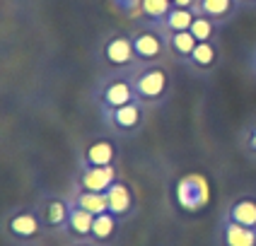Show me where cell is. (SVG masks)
Wrapping results in <instances>:
<instances>
[{"mask_svg":"<svg viewBox=\"0 0 256 246\" xmlns=\"http://www.w3.org/2000/svg\"><path fill=\"white\" fill-rule=\"evenodd\" d=\"M242 5H252V7H256V0H240Z\"/></svg>","mask_w":256,"mask_h":246,"instance_id":"4316f807","label":"cell"},{"mask_svg":"<svg viewBox=\"0 0 256 246\" xmlns=\"http://www.w3.org/2000/svg\"><path fill=\"white\" fill-rule=\"evenodd\" d=\"M130 41H133V51H136V58L140 65H148V63H162V58L170 53L167 48V34L162 27H145L136 29L130 34Z\"/></svg>","mask_w":256,"mask_h":246,"instance_id":"277c9868","label":"cell"},{"mask_svg":"<svg viewBox=\"0 0 256 246\" xmlns=\"http://www.w3.org/2000/svg\"><path fill=\"white\" fill-rule=\"evenodd\" d=\"M218 63H220L218 41H200L198 46L194 48L191 58L186 60V65L194 72H198V75H210V72L218 68Z\"/></svg>","mask_w":256,"mask_h":246,"instance_id":"4fadbf2b","label":"cell"},{"mask_svg":"<svg viewBox=\"0 0 256 246\" xmlns=\"http://www.w3.org/2000/svg\"><path fill=\"white\" fill-rule=\"evenodd\" d=\"M106 210L118 220L133 217V213H136V193H133L130 184L121 181V179L114 181V186L106 191Z\"/></svg>","mask_w":256,"mask_h":246,"instance_id":"30bf717a","label":"cell"},{"mask_svg":"<svg viewBox=\"0 0 256 246\" xmlns=\"http://www.w3.org/2000/svg\"><path fill=\"white\" fill-rule=\"evenodd\" d=\"M148 114V106L142 101H130L126 106H118L112 111H102V118L109 128L118 135H133L142 128V121Z\"/></svg>","mask_w":256,"mask_h":246,"instance_id":"52a82bcc","label":"cell"},{"mask_svg":"<svg viewBox=\"0 0 256 246\" xmlns=\"http://www.w3.org/2000/svg\"><path fill=\"white\" fill-rule=\"evenodd\" d=\"M218 246H256V230L222 217L218 227Z\"/></svg>","mask_w":256,"mask_h":246,"instance_id":"7c38bea8","label":"cell"},{"mask_svg":"<svg viewBox=\"0 0 256 246\" xmlns=\"http://www.w3.org/2000/svg\"><path fill=\"white\" fill-rule=\"evenodd\" d=\"M242 147L252 159H256V121H252L242 133Z\"/></svg>","mask_w":256,"mask_h":246,"instance_id":"cb8c5ba5","label":"cell"},{"mask_svg":"<svg viewBox=\"0 0 256 246\" xmlns=\"http://www.w3.org/2000/svg\"><path fill=\"white\" fill-rule=\"evenodd\" d=\"M164 34H167V48H170V53L176 60L186 63L191 58V53H194V48L198 46L196 36L191 31H164Z\"/></svg>","mask_w":256,"mask_h":246,"instance_id":"d6986e66","label":"cell"},{"mask_svg":"<svg viewBox=\"0 0 256 246\" xmlns=\"http://www.w3.org/2000/svg\"><path fill=\"white\" fill-rule=\"evenodd\" d=\"M196 19V7H172L167 19L162 22L164 31H188Z\"/></svg>","mask_w":256,"mask_h":246,"instance_id":"44dd1931","label":"cell"},{"mask_svg":"<svg viewBox=\"0 0 256 246\" xmlns=\"http://www.w3.org/2000/svg\"><path fill=\"white\" fill-rule=\"evenodd\" d=\"M97 101H100V111H112V109H118V106H126L130 101H138L130 70H112L109 72L100 82Z\"/></svg>","mask_w":256,"mask_h":246,"instance_id":"7a4b0ae2","label":"cell"},{"mask_svg":"<svg viewBox=\"0 0 256 246\" xmlns=\"http://www.w3.org/2000/svg\"><path fill=\"white\" fill-rule=\"evenodd\" d=\"M136 97L145 106H160L164 104L172 92V75L164 63H148L130 70Z\"/></svg>","mask_w":256,"mask_h":246,"instance_id":"6da1fadb","label":"cell"},{"mask_svg":"<svg viewBox=\"0 0 256 246\" xmlns=\"http://www.w3.org/2000/svg\"><path fill=\"white\" fill-rule=\"evenodd\" d=\"M114 181H118L116 164H109V167H82L75 186L85 188V191H94V193H106L109 188L114 186Z\"/></svg>","mask_w":256,"mask_h":246,"instance_id":"9c48e42d","label":"cell"},{"mask_svg":"<svg viewBox=\"0 0 256 246\" xmlns=\"http://www.w3.org/2000/svg\"><path fill=\"white\" fill-rule=\"evenodd\" d=\"M70 203V201H68ZM92 225H94V215L87 213L82 208L70 205V217H68V227L63 234L70 237V242H92Z\"/></svg>","mask_w":256,"mask_h":246,"instance_id":"9a60e30c","label":"cell"},{"mask_svg":"<svg viewBox=\"0 0 256 246\" xmlns=\"http://www.w3.org/2000/svg\"><path fill=\"white\" fill-rule=\"evenodd\" d=\"M102 60L112 70H136L140 63L133 51L130 34H112L102 43Z\"/></svg>","mask_w":256,"mask_h":246,"instance_id":"5b68a950","label":"cell"},{"mask_svg":"<svg viewBox=\"0 0 256 246\" xmlns=\"http://www.w3.org/2000/svg\"><path fill=\"white\" fill-rule=\"evenodd\" d=\"M172 7V0H140V19L150 27H162Z\"/></svg>","mask_w":256,"mask_h":246,"instance_id":"ffe728a7","label":"cell"},{"mask_svg":"<svg viewBox=\"0 0 256 246\" xmlns=\"http://www.w3.org/2000/svg\"><path fill=\"white\" fill-rule=\"evenodd\" d=\"M240 0H196V12L210 17L213 22H218L220 27L230 22L237 10H240Z\"/></svg>","mask_w":256,"mask_h":246,"instance_id":"5bb4252c","label":"cell"},{"mask_svg":"<svg viewBox=\"0 0 256 246\" xmlns=\"http://www.w3.org/2000/svg\"><path fill=\"white\" fill-rule=\"evenodd\" d=\"M118 225H121V220L112 215L109 210L97 215L94 225H92V242L97 246H109L116 239V234H118Z\"/></svg>","mask_w":256,"mask_h":246,"instance_id":"e0dca14e","label":"cell"},{"mask_svg":"<svg viewBox=\"0 0 256 246\" xmlns=\"http://www.w3.org/2000/svg\"><path fill=\"white\" fill-rule=\"evenodd\" d=\"M112 5L128 19L140 17V0H112Z\"/></svg>","mask_w":256,"mask_h":246,"instance_id":"603a6c76","label":"cell"},{"mask_svg":"<svg viewBox=\"0 0 256 246\" xmlns=\"http://www.w3.org/2000/svg\"><path fill=\"white\" fill-rule=\"evenodd\" d=\"M5 232L17 239V242H39V237H42L44 232V222L42 217H39V210L36 208H20V210H14L8 215L5 220Z\"/></svg>","mask_w":256,"mask_h":246,"instance_id":"8992f818","label":"cell"},{"mask_svg":"<svg viewBox=\"0 0 256 246\" xmlns=\"http://www.w3.org/2000/svg\"><path fill=\"white\" fill-rule=\"evenodd\" d=\"M68 201L75 208H82L87 213H92L94 217L106 213V193H94V191H85V188L75 186V191L70 193Z\"/></svg>","mask_w":256,"mask_h":246,"instance_id":"ac0fdd59","label":"cell"},{"mask_svg":"<svg viewBox=\"0 0 256 246\" xmlns=\"http://www.w3.org/2000/svg\"><path fill=\"white\" fill-rule=\"evenodd\" d=\"M118 147L112 138H97L85 147L82 152V167H109L116 164Z\"/></svg>","mask_w":256,"mask_h":246,"instance_id":"8fae6325","label":"cell"},{"mask_svg":"<svg viewBox=\"0 0 256 246\" xmlns=\"http://www.w3.org/2000/svg\"><path fill=\"white\" fill-rule=\"evenodd\" d=\"M36 210H39V217H42L46 232H66L68 217H70V203H68V198L46 196L36 205Z\"/></svg>","mask_w":256,"mask_h":246,"instance_id":"ba28073f","label":"cell"},{"mask_svg":"<svg viewBox=\"0 0 256 246\" xmlns=\"http://www.w3.org/2000/svg\"><path fill=\"white\" fill-rule=\"evenodd\" d=\"M194 36H196V41H218V31H220V24L213 22L210 17H206V14H198L196 12V19H194V24L188 29Z\"/></svg>","mask_w":256,"mask_h":246,"instance_id":"7402d4cb","label":"cell"},{"mask_svg":"<svg viewBox=\"0 0 256 246\" xmlns=\"http://www.w3.org/2000/svg\"><path fill=\"white\" fill-rule=\"evenodd\" d=\"M68 246H97V244L87 239V242H70V244H68Z\"/></svg>","mask_w":256,"mask_h":246,"instance_id":"484cf974","label":"cell"},{"mask_svg":"<svg viewBox=\"0 0 256 246\" xmlns=\"http://www.w3.org/2000/svg\"><path fill=\"white\" fill-rule=\"evenodd\" d=\"M222 217L237 222V225L256 230V196H240V198H234L228 205V210H225Z\"/></svg>","mask_w":256,"mask_h":246,"instance_id":"2e32d148","label":"cell"},{"mask_svg":"<svg viewBox=\"0 0 256 246\" xmlns=\"http://www.w3.org/2000/svg\"><path fill=\"white\" fill-rule=\"evenodd\" d=\"M174 7H196V0H172Z\"/></svg>","mask_w":256,"mask_h":246,"instance_id":"d4e9b609","label":"cell"},{"mask_svg":"<svg viewBox=\"0 0 256 246\" xmlns=\"http://www.w3.org/2000/svg\"><path fill=\"white\" fill-rule=\"evenodd\" d=\"M174 198L184 213H200L210 203V184L203 174H184L174 186Z\"/></svg>","mask_w":256,"mask_h":246,"instance_id":"3957f363","label":"cell"}]
</instances>
